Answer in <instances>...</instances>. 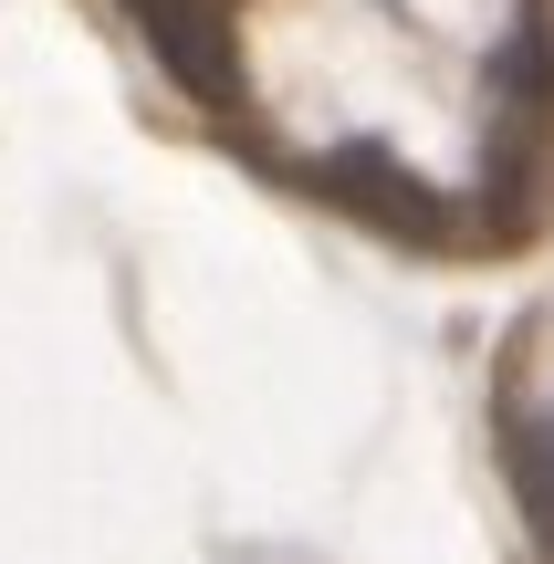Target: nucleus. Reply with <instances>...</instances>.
Wrapping results in <instances>:
<instances>
[{
  "label": "nucleus",
  "instance_id": "20e7f679",
  "mask_svg": "<svg viewBox=\"0 0 554 564\" xmlns=\"http://www.w3.org/2000/svg\"><path fill=\"white\" fill-rule=\"evenodd\" d=\"M513 491H523V512H534V533L554 544V398L513 419Z\"/></svg>",
  "mask_w": 554,
  "mask_h": 564
},
{
  "label": "nucleus",
  "instance_id": "7ed1b4c3",
  "mask_svg": "<svg viewBox=\"0 0 554 564\" xmlns=\"http://www.w3.org/2000/svg\"><path fill=\"white\" fill-rule=\"evenodd\" d=\"M283 178H304L314 199H335L346 220L388 230V241H450V220H439V188H430V178H409V167H398L377 137L325 147V158H293Z\"/></svg>",
  "mask_w": 554,
  "mask_h": 564
},
{
  "label": "nucleus",
  "instance_id": "f03ea898",
  "mask_svg": "<svg viewBox=\"0 0 554 564\" xmlns=\"http://www.w3.org/2000/svg\"><path fill=\"white\" fill-rule=\"evenodd\" d=\"M554 158V21L523 11V32L492 63V199H523Z\"/></svg>",
  "mask_w": 554,
  "mask_h": 564
},
{
  "label": "nucleus",
  "instance_id": "f257e3e1",
  "mask_svg": "<svg viewBox=\"0 0 554 564\" xmlns=\"http://www.w3.org/2000/svg\"><path fill=\"white\" fill-rule=\"evenodd\" d=\"M137 21V42L157 53V74L209 116H241V0H116Z\"/></svg>",
  "mask_w": 554,
  "mask_h": 564
}]
</instances>
